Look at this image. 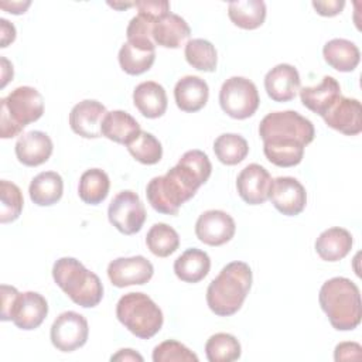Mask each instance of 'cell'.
I'll use <instances>...</instances> for the list:
<instances>
[{
  "instance_id": "cb8c5ba5",
  "label": "cell",
  "mask_w": 362,
  "mask_h": 362,
  "mask_svg": "<svg viewBox=\"0 0 362 362\" xmlns=\"http://www.w3.org/2000/svg\"><path fill=\"white\" fill-rule=\"evenodd\" d=\"M352 235L339 226L325 229L315 240V252L325 262H338L352 249Z\"/></svg>"
},
{
  "instance_id": "836d02e7",
  "label": "cell",
  "mask_w": 362,
  "mask_h": 362,
  "mask_svg": "<svg viewBox=\"0 0 362 362\" xmlns=\"http://www.w3.org/2000/svg\"><path fill=\"white\" fill-rule=\"evenodd\" d=\"M146 245L154 256L167 257L178 249L180 236L174 228L158 222L148 229L146 235Z\"/></svg>"
},
{
  "instance_id": "2e32d148",
  "label": "cell",
  "mask_w": 362,
  "mask_h": 362,
  "mask_svg": "<svg viewBox=\"0 0 362 362\" xmlns=\"http://www.w3.org/2000/svg\"><path fill=\"white\" fill-rule=\"evenodd\" d=\"M322 119L328 127L346 136L362 132V109L359 100L354 98L341 96Z\"/></svg>"
},
{
  "instance_id": "d6a6232c",
  "label": "cell",
  "mask_w": 362,
  "mask_h": 362,
  "mask_svg": "<svg viewBox=\"0 0 362 362\" xmlns=\"http://www.w3.org/2000/svg\"><path fill=\"white\" fill-rule=\"evenodd\" d=\"M214 153L222 164L235 165L246 158L249 144L240 134L223 133L215 139Z\"/></svg>"
},
{
  "instance_id": "74e56055",
  "label": "cell",
  "mask_w": 362,
  "mask_h": 362,
  "mask_svg": "<svg viewBox=\"0 0 362 362\" xmlns=\"http://www.w3.org/2000/svg\"><path fill=\"white\" fill-rule=\"evenodd\" d=\"M24 199L21 189L7 180L0 181V222H14L23 211Z\"/></svg>"
},
{
  "instance_id": "484cf974",
  "label": "cell",
  "mask_w": 362,
  "mask_h": 362,
  "mask_svg": "<svg viewBox=\"0 0 362 362\" xmlns=\"http://www.w3.org/2000/svg\"><path fill=\"white\" fill-rule=\"evenodd\" d=\"M140 132L139 122L124 110L107 112L100 126L103 137L124 146H127Z\"/></svg>"
},
{
  "instance_id": "e0dca14e",
  "label": "cell",
  "mask_w": 362,
  "mask_h": 362,
  "mask_svg": "<svg viewBox=\"0 0 362 362\" xmlns=\"http://www.w3.org/2000/svg\"><path fill=\"white\" fill-rule=\"evenodd\" d=\"M106 107L93 99H85L76 103L69 113V126L74 133L83 139H98L102 136L100 126Z\"/></svg>"
},
{
  "instance_id": "8fae6325",
  "label": "cell",
  "mask_w": 362,
  "mask_h": 362,
  "mask_svg": "<svg viewBox=\"0 0 362 362\" xmlns=\"http://www.w3.org/2000/svg\"><path fill=\"white\" fill-rule=\"evenodd\" d=\"M154 273V267L144 256L117 257L107 266V277L115 287L146 284Z\"/></svg>"
},
{
  "instance_id": "f6af8a7d",
  "label": "cell",
  "mask_w": 362,
  "mask_h": 362,
  "mask_svg": "<svg viewBox=\"0 0 362 362\" xmlns=\"http://www.w3.org/2000/svg\"><path fill=\"white\" fill-rule=\"evenodd\" d=\"M0 33H1V42L0 47L6 48L10 42L16 40V27L7 21L6 18H0Z\"/></svg>"
},
{
  "instance_id": "60d3db41",
  "label": "cell",
  "mask_w": 362,
  "mask_h": 362,
  "mask_svg": "<svg viewBox=\"0 0 362 362\" xmlns=\"http://www.w3.org/2000/svg\"><path fill=\"white\" fill-rule=\"evenodd\" d=\"M134 7L140 14H144L156 21L171 13L170 3L167 0H139L134 1Z\"/></svg>"
},
{
  "instance_id": "681fc988",
  "label": "cell",
  "mask_w": 362,
  "mask_h": 362,
  "mask_svg": "<svg viewBox=\"0 0 362 362\" xmlns=\"http://www.w3.org/2000/svg\"><path fill=\"white\" fill-rule=\"evenodd\" d=\"M110 7H113V8H117V10H122V8H127V7H132V6H134V3H112V1H109L107 3Z\"/></svg>"
},
{
  "instance_id": "4fadbf2b",
  "label": "cell",
  "mask_w": 362,
  "mask_h": 362,
  "mask_svg": "<svg viewBox=\"0 0 362 362\" xmlns=\"http://www.w3.org/2000/svg\"><path fill=\"white\" fill-rule=\"evenodd\" d=\"M269 199L280 214L296 216L305 208L307 192L294 177H277L272 182Z\"/></svg>"
},
{
  "instance_id": "9a60e30c",
  "label": "cell",
  "mask_w": 362,
  "mask_h": 362,
  "mask_svg": "<svg viewBox=\"0 0 362 362\" xmlns=\"http://www.w3.org/2000/svg\"><path fill=\"white\" fill-rule=\"evenodd\" d=\"M48 314L47 300L37 291L20 293L11 310L10 321L24 331L38 328Z\"/></svg>"
},
{
  "instance_id": "5bb4252c",
  "label": "cell",
  "mask_w": 362,
  "mask_h": 362,
  "mask_svg": "<svg viewBox=\"0 0 362 362\" xmlns=\"http://www.w3.org/2000/svg\"><path fill=\"white\" fill-rule=\"evenodd\" d=\"M272 175L256 163L246 165L236 178V189L239 197L249 205H260L269 199L272 188Z\"/></svg>"
},
{
  "instance_id": "7bdbcfd3",
  "label": "cell",
  "mask_w": 362,
  "mask_h": 362,
  "mask_svg": "<svg viewBox=\"0 0 362 362\" xmlns=\"http://www.w3.org/2000/svg\"><path fill=\"white\" fill-rule=\"evenodd\" d=\"M18 290L13 286L1 284V321H10L11 310L14 307L16 298L18 296Z\"/></svg>"
},
{
  "instance_id": "44dd1931",
  "label": "cell",
  "mask_w": 362,
  "mask_h": 362,
  "mask_svg": "<svg viewBox=\"0 0 362 362\" xmlns=\"http://www.w3.org/2000/svg\"><path fill=\"white\" fill-rule=\"evenodd\" d=\"M209 98L208 83L195 75L182 76L174 86V99L182 112L194 113L201 110Z\"/></svg>"
},
{
  "instance_id": "7402d4cb",
  "label": "cell",
  "mask_w": 362,
  "mask_h": 362,
  "mask_svg": "<svg viewBox=\"0 0 362 362\" xmlns=\"http://www.w3.org/2000/svg\"><path fill=\"white\" fill-rule=\"evenodd\" d=\"M174 168L181 180L195 192L208 181L212 173V164L208 156L201 150H189L184 153Z\"/></svg>"
},
{
  "instance_id": "6da1fadb",
  "label": "cell",
  "mask_w": 362,
  "mask_h": 362,
  "mask_svg": "<svg viewBox=\"0 0 362 362\" xmlns=\"http://www.w3.org/2000/svg\"><path fill=\"white\" fill-rule=\"evenodd\" d=\"M266 158L277 167H294L301 163L304 148L314 140L311 120L296 110L272 112L259 124Z\"/></svg>"
},
{
  "instance_id": "ee69618b",
  "label": "cell",
  "mask_w": 362,
  "mask_h": 362,
  "mask_svg": "<svg viewBox=\"0 0 362 362\" xmlns=\"http://www.w3.org/2000/svg\"><path fill=\"white\" fill-rule=\"evenodd\" d=\"M345 6L344 0H325V1H313V7L320 16L324 17H332L342 11Z\"/></svg>"
},
{
  "instance_id": "603a6c76",
  "label": "cell",
  "mask_w": 362,
  "mask_h": 362,
  "mask_svg": "<svg viewBox=\"0 0 362 362\" xmlns=\"http://www.w3.org/2000/svg\"><path fill=\"white\" fill-rule=\"evenodd\" d=\"M133 103L144 117H161L167 110L165 89L154 81L141 82L133 90Z\"/></svg>"
},
{
  "instance_id": "7dc6e473",
  "label": "cell",
  "mask_w": 362,
  "mask_h": 362,
  "mask_svg": "<svg viewBox=\"0 0 362 362\" xmlns=\"http://www.w3.org/2000/svg\"><path fill=\"white\" fill-rule=\"evenodd\" d=\"M110 361H120V362H127V361H139V362H143V356L133 351V349H120L117 351L115 355L110 356Z\"/></svg>"
},
{
  "instance_id": "f546056e",
  "label": "cell",
  "mask_w": 362,
  "mask_h": 362,
  "mask_svg": "<svg viewBox=\"0 0 362 362\" xmlns=\"http://www.w3.org/2000/svg\"><path fill=\"white\" fill-rule=\"evenodd\" d=\"M230 21L243 30H255L264 23L266 4L262 0H238L228 6Z\"/></svg>"
},
{
  "instance_id": "3957f363",
  "label": "cell",
  "mask_w": 362,
  "mask_h": 362,
  "mask_svg": "<svg viewBox=\"0 0 362 362\" xmlns=\"http://www.w3.org/2000/svg\"><path fill=\"white\" fill-rule=\"evenodd\" d=\"M318 301L335 329L351 331L361 324V293L352 280L346 277L327 280L320 288Z\"/></svg>"
},
{
  "instance_id": "277c9868",
  "label": "cell",
  "mask_w": 362,
  "mask_h": 362,
  "mask_svg": "<svg viewBox=\"0 0 362 362\" xmlns=\"http://www.w3.org/2000/svg\"><path fill=\"white\" fill-rule=\"evenodd\" d=\"M55 284L78 305L96 307L103 297V286L98 274L88 270L75 257H61L52 266Z\"/></svg>"
},
{
  "instance_id": "f1b7e54d",
  "label": "cell",
  "mask_w": 362,
  "mask_h": 362,
  "mask_svg": "<svg viewBox=\"0 0 362 362\" xmlns=\"http://www.w3.org/2000/svg\"><path fill=\"white\" fill-rule=\"evenodd\" d=\"M322 55L325 62L339 72L354 71L361 59L359 48L345 38L329 40L322 48Z\"/></svg>"
},
{
  "instance_id": "9c48e42d",
  "label": "cell",
  "mask_w": 362,
  "mask_h": 362,
  "mask_svg": "<svg viewBox=\"0 0 362 362\" xmlns=\"http://www.w3.org/2000/svg\"><path fill=\"white\" fill-rule=\"evenodd\" d=\"M107 218L123 235H134L143 228L146 208L136 192L124 189L113 197L107 208Z\"/></svg>"
},
{
  "instance_id": "d590c367",
  "label": "cell",
  "mask_w": 362,
  "mask_h": 362,
  "mask_svg": "<svg viewBox=\"0 0 362 362\" xmlns=\"http://www.w3.org/2000/svg\"><path fill=\"white\" fill-rule=\"evenodd\" d=\"M185 59L187 62L204 72H214L216 69V62H218V55L215 45L204 38H192L187 42L185 49Z\"/></svg>"
},
{
  "instance_id": "ba28073f",
  "label": "cell",
  "mask_w": 362,
  "mask_h": 362,
  "mask_svg": "<svg viewBox=\"0 0 362 362\" xmlns=\"http://www.w3.org/2000/svg\"><path fill=\"white\" fill-rule=\"evenodd\" d=\"M219 105L232 119H247L256 113L260 105L257 88L247 78L232 76L221 86Z\"/></svg>"
},
{
  "instance_id": "83f0119b",
  "label": "cell",
  "mask_w": 362,
  "mask_h": 362,
  "mask_svg": "<svg viewBox=\"0 0 362 362\" xmlns=\"http://www.w3.org/2000/svg\"><path fill=\"white\" fill-rule=\"evenodd\" d=\"M31 201L38 206L57 204L64 192L62 177L57 171H42L37 174L28 187Z\"/></svg>"
},
{
  "instance_id": "7a4b0ae2",
  "label": "cell",
  "mask_w": 362,
  "mask_h": 362,
  "mask_svg": "<svg viewBox=\"0 0 362 362\" xmlns=\"http://www.w3.org/2000/svg\"><path fill=\"white\" fill-rule=\"evenodd\" d=\"M252 270L245 262L228 263L206 288V304L219 317L238 313L252 287Z\"/></svg>"
},
{
  "instance_id": "7c38bea8",
  "label": "cell",
  "mask_w": 362,
  "mask_h": 362,
  "mask_svg": "<svg viewBox=\"0 0 362 362\" xmlns=\"http://www.w3.org/2000/svg\"><path fill=\"white\" fill-rule=\"evenodd\" d=\"M236 230L233 218L221 209H209L195 222L197 238L209 246H221L229 242Z\"/></svg>"
},
{
  "instance_id": "1f68e13d",
  "label": "cell",
  "mask_w": 362,
  "mask_h": 362,
  "mask_svg": "<svg viewBox=\"0 0 362 362\" xmlns=\"http://www.w3.org/2000/svg\"><path fill=\"white\" fill-rule=\"evenodd\" d=\"M110 181L107 174L100 168H90L86 170L81 178L78 185L79 198L89 205H98L109 194Z\"/></svg>"
},
{
  "instance_id": "5b68a950",
  "label": "cell",
  "mask_w": 362,
  "mask_h": 362,
  "mask_svg": "<svg viewBox=\"0 0 362 362\" xmlns=\"http://www.w3.org/2000/svg\"><path fill=\"white\" fill-rule=\"evenodd\" d=\"M44 113L42 95L33 86H18L0 100V137L18 136Z\"/></svg>"
},
{
  "instance_id": "d6986e66",
  "label": "cell",
  "mask_w": 362,
  "mask_h": 362,
  "mask_svg": "<svg viewBox=\"0 0 362 362\" xmlns=\"http://www.w3.org/2000/svg\"><path fill=\"white\" fill-rule=\"evenodd\" d=\"M52 140L41 130H31L18 137L14 150L18 161L27 167L44 164L52 154Z\"/></svg>"
},
{
  "instance_id": "ac0fdd59",
  "label": "cell",
  "mask_w": 362,
  "mask_h": 362,
  "mask_svg": "<svg viewBox=\"0 0 362 362\" xmlns=\"http://www.w3.org/2000/svg\"><path fill=\"white\" fill-rule=\"evenodd\" d=\"M300 74L290 64H279L264 76V89L274 102L293 100L300 90Z\"/></svg>"
},
{
  "instance_id": "f35d334b",
  "label": "cell",
  "mask_w": 362,
  "mask_h": 362,
  "mask_svg": "<svg viewBox=\"0 0 362 362\" xmlns=\"http://www.w3.org/2000/svg\"><path fill=\"white\" fill-rule=\"evenodd\" d=\"M154 362H198V356L184 344L167 339L158 344L153 351Z\"/></svg>"
},
{
  "instance_id": "ab89813d",
  "label": "cell",
  "mask_w": 362,
  "mask_h": 362,
  "mask_svg": "<svg viewBox=\"0 0 362 362\" xmlns=\"http://www.w3.org/2000/svg\"><path fill=\"white\" fill-rule=\"evenodd\" d=\"M156 20L137 13L130 21L126 28L127 42L156 48V44L153 41V25Z\"/></svg>"
},
{
  "instance_id": "bcb514c9",
  "label": "cell",
  "mask_w": 362,
  "mask_h": 362,
  "mask_svg": "<svg viewBox=\"0 0 362 362\" xmlns=\"http://www.w3.org/2000/svg\"><path fill=\"white\" fill-rule=\"evenodd\" d=\"M31 6V1H0V7L11 14H23Z\"/></svg>"
},
{
  "instance_id": "4316f807",
  "label": "cell",
  "mask_w": 362,
  "mask_h": 362,
  "mask_svg": "<svg viewBox=\"0 0 362 362\" xmlns=\"http://www.w3.org/2000/svg\"><path fill=\"white\" fill-rule=\"evenodd\" d=\"M211 269V259L206 252L191 247L187 249L174 262L175 276L185 283H198L206 277Z\"/></svg>"
},
{
  "instance_id": "c3c4849f",
  "label": "cell",
  "mask_w": 362,
  "mask_h": 362,
  "mask_svg": "<svg viewBox=\"0 0 362 362\" xmlns=\"http://www.w3.org/2000/svg\"><path fill=\"white\" fill-rule=\"evenodd\" d=\"M11 78H13V65L4 57H1V79H3L1 88H4Z\"/></svg>"
},
{
  "instance_id": "ffe728a7",
  "label": "cell",
  "mask_w": 362,
  "mask_h": 362,
  "mask_svg": "<svg viewBox=\"0 0 362 362\" xmlns=\"http://www.w3.org/2000/svg\"><path fill=\"white\" fill-rule=\"evenodd\" d=\"M341 96V86L338 81L329 75H325L318 85L300 89L301 103L308 110L320 115L321 117L334 106V103Z\"/></svg>"
},
{
  "instance_id": "30bf717a",
  "label": "cell",
  "mask_w": 362,
  "mask_h": 362,
  "mask_svg": "<svg viewBox=\"0 0 362 362\" xmlns=\"http://www.w3.org/2000/svg\"><path fill=\"white\" fill-rule=\"evenodd\" d=\"M89 327L86 318L75 311L61 313L51 325L49 338L61 352H72L88 341Z\"/></svg>"
},
{
  "instance_id": "4dcf8cb0",
  "label": "cell",
  "mask_w": 362,
  "mask_h": 362,
  "mask_svg": "<svg viewBox=\"0 0 362 362\" xmlns=\"http://www.w3.org/2000/svg\"><path fill=\"white\" fill-rule=\"evenodd\" d=\"M120 68L129 75H140L151 68L156 59V48L124 42L119 49Z\"/></svg>"
},
{
  "instance_id": "d4e9b609",
  "label": "cell",
  "mask_w": 362,
  "mask_h": 362,
  "mask_svg": "<svg viewBox=\"0 0 362 362\" xmlns=\"http://www.w3.org/2000/svg\"><path fill=\"white\" fill-rule=\"evenodd\" d=\"M188 23L178 14L168 13L153 25V41L164 48H178L189 37Z\"/></svg>"
},
{
  "instance_id": "8d00e7d4",
  "label": "cell",
  "mask_w": 362,
  "mask_h": 362,
  "mask_svg": "<svg viewBox=\"0 0 362 362\" xmlns=\"http://www.w3.org/2000/svg\"><path fill=\"white\" fill-rule=\"evenodd\" d=\"M126 147L133 158L146 165L157 164L163 157V147L158 139L144 130H141Z\"/></svg>"
},
{
  "instance_id": "e575fe53",
  "label": "cell",
  "mask_w": 362,
  "mask_h": 362,
  "mask_svg": "<svg viewBox=\"0 0 362 362\" xmlns=\"http://www.w3.org/2000/svg\"><path fill=\"white\" fill-rule=\"evenodd\" d=\"M205 354L209 362H232L240 358L242 348L232 334L216 332L206 341Z\"/></svg>"
},
{
  "instance_id": "b9f144b4",
  "label": "cell",
  "mask_w": 362,
  "mask_h": 362,
  "mask_svg": "<svg viewBox=\"0 0 362 362\" xmlns=\"http://www.w3.org/2000/svg\"><path fill=\"white\" fill-rule=\"evenodd\" d=\"M362 358V348L358 342H341L335 346V361H359Z\"/></svg>"
},
{
  "instance_id": "8992f818",
  "label": "cell",
  "mask_w": 362,
  "mask_h": 362,
  "mask_svg": "<svg viewBox=\"0 0 362 362\" xmlns=\"http://www.w3.org/2000/svg\"><path fill=\"white\" fill-rule=\"evenodd\" d=\"M116 317L133 335L141 339L154 337L163 327L161 308L144 293H127L116 304Z\"/></svg>"
},
{
  "instance_id": "52a82bcc",
  "label": "cell",
  "mask_w": 362,
  "mask_h": 362,
  "mask_svg": "<svg viewBox=\"0 0 362 362\" xmlns=\"http://www.w3.org/2000/svg\"><path fill=\"white\" fill-rule=\"evenodd\" d=\"M148 204L160 214L177 215L180 206L195 195L177 174L175 168H170L164 175L154 177L146 187Z\"/></svg>"
}]
</instances>
